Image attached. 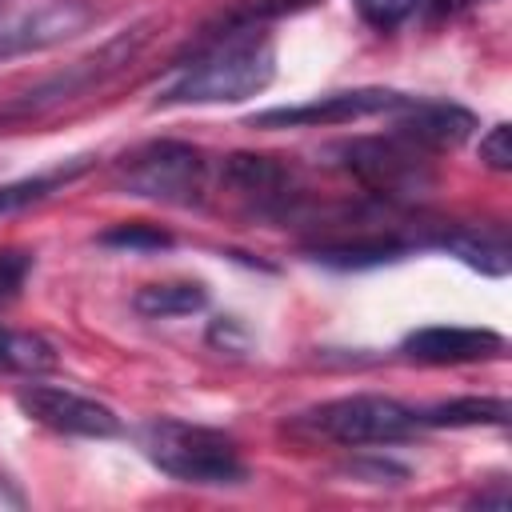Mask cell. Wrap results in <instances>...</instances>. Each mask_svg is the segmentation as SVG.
I'll use <instances>...</instances> for the list:
<instances>
[{
  "label": "cell",
  "instance_id": "obj_1",
  "mask_svg": "<svg viewBox=\"0 0 512 512\" xmlns=\"http://www.w3.org/2000/svg\"><path fill=\"white\" fill-rule=\"evenodd\" d=\"M276 76V44L256 24H236L204 44L192 60L176 64L156 88V108L236 104L264 92Z\"/></svg>",
  "mask_w": 512,
  "mask_h": 512
},
{
  "label": "cell",
  "instance_id": "obj_2",
  "mask_svg": "<svg viewBox=\"0 0 512 512\" xmlns=\"http://www.w3.org/2000/svg\"><path fill=\"white\" fill-rule=\"evenodd\" d=\"M136 440H140V452L148 456V464L160 468L164 476L180 480V484L236 488L248 480V464L240 456V444L232 436H224L220 428L160 416V420H148L136 432Z\"/></svg>",
  "mask_w": 512,
  "mask_h": 512
},
{
  "label": "cell",
  "instance_id": "obj_3",
  "mask_svg": "<svg viewBox=\"0 0 512 512\" xmlns=\"http://www.w3.org/2000/svg\"><path fill=\"white\" fill-rule=\"evenodd\" d=\"M112 180L128 196L188 208V204H200V196H204L208 160L200 148H192L184 140H148L116 160Z\"/></svg>",
  "mask_w": 512,
  "mask_h": 512
},
{
  "label": "cell",
  "instance_id": "obj_4",
  "mask_svg": "<svg viewBox=\"0 0 512 512\" xmlns=\"http://www.w3.org/2000/svg\"><path fill=\"white\" fill-rule=\"evenodd\" d=\"M304 424L316 436H324L332 444H344V448L400 444L420 428L416 408H408V404H400L392 396H372V392L324 400L312 412H304Z\"/></svg>",
  "mask_w": 512,
  "mask_h": 512
},
{
  "label": "cell",
  "instance_id": "obj_5",
  "mask_svg": "<svg viewBox=\"0 0 512 512\" xmlns=\"http://www.w3.org/2000/svg\"><path fill=\"white\" fill-rule=\"evenodd\" d=\"M96 0H8L0 4V60L56 48L96 20Z\"/></svg>",
  "mask_w": 512,
  "mask_h": 512
},
{
  "label": "cell",
  "instance_id": "obj_6",
  "mask_svg": "<svg viewBox=\"0 0 512 512\" xmlns=\"http://www.w3.org/2000/svg\"><path fill=\"white\" fill-rule=\"evenodd\" d=\"M336 156H344L340 168H348L364 188H372L380 196H408V192H420L432 180L428 160L420 156V148L400 140L396 132L336 144Z\"/></svg>",
  "mask_w": 512,
  "mask_h": 512
},
{
  "label": "cell",
  "instance_id": "obj_7",
  "mask_svg": "<svg viewBox=\"0 0 512 512\" xmlns=\"http://www.w3.org/2000/svg\"><path fill=\"white\" fill-rule=\"evenodd\" d=\"M144 36H148L144 28H132V32L112 36V40L100 44L92 56L68 64L64 72H56V76H48L44 84H36V88H28L24 96H16V100L4 108V116H32V112H44V108H52V104H64V100L84 96L88 88H96V84H104L112 72H120V68L140 52Z\"/></svg>",
  "mask_w": 512,
  "mask_h": 512
},
{
  "label": "cell",
  "instance_id": "obj_8",
  "mask_svg": "<svg viewBox=\"0 0 512 512\" xmlns=\"http://www.w3.org/2000/svg\"><path fill=\"white\" fill-rule=\"evenodd\" d=\"M16 404L28 420L44 424L48 432H60V436H84V440H112L124 432L120 416L84 396V392H72V388H56V384H24L16 392Z\"/></svg>",
  "mask_w": 512,
  "mask_h": 512
},
{
  "label": "cell",
  "instance_id": "obj_9",
  "mask_svg": "<svg viewBox=\"0 0 512 512\" xmlns=\"http://www.w3.org/2000/svg\"><path fill=\"white\" fill-rule=\"evenodd\" d=\"M408 104L404 92L396 88H344V92H324L304 104H284V108H264L248 116L252 128H324V124H352L376 112H400Z\"/></svg>",
  "mask_w": 512,
  "mask_h": 512
},
{
  "label": "cell",
  "instance_id": "obj_10",
  "mask_svg": "<svg viewBox=\"0 0 512 512\" xmlns=\"http://www.w3.org/2000/svg\"><path fill=\"white\" fill-rule=\"evenodd\" d=\"M508 344L492 328H416L404 336L400 352L416 364H472V360H492Z\"/></svg>",
  "mask_w": 512,
  "mask_h": 512
},
{
  "label": "cell",
  "instance_id": "obj_11",
  "mask_svg": "<svg viewBox=\"0 0 512 512\" xmlns=\"http://www.w3.org/2000/svg\"><path fill=\"white\" fill-rule=\"evenodd\" d=\"M404 116L396 120V136L416 144L420 152L428 148H456L460 140L472 136L476 128V116L460 104H448V100H412L400 108Z\"/></svg>",
  "mask_w": 512,
  "mask_h": 512
},
{
  "label": "cell",
  "instance_id": "obj_12",
  "mask_svg": "<svg viewBox=\"0 0 512 512\" xmlns=\"http://www.w3.org/2000/svg\"><path fill=\"white\" fill-rule=\"evenodd\" d=\"M224 184L260 204V208H288V196H292V172L272 160V156H252V152H236L224 160Z\"/></svg>",
  "mask_w": 512,
  "mask_h": 512
},
{
  "label": "cell",
  "instance_id": "obj_13",
  "mask_svg": "<svg viewBox=\"0 0 512 512\" xmlns=\"http://www.w3.org/2000/svg\"><path fill=\"white\" fill-rule=\"evenodd\" d=\"M436 248L484 276H508L512 268V248L500 224H452L436 236Z\"/></svg>",
  "mask_w": 512,
  "mask_h": 512
},
{
  "label": "cell",
  "instance_id": "obj_14",
  "mask_svg": "<svg viewBox=\"0 0 512 512\" xmlns=\"http://www.w3.org/2000/svg\"><path fill=\"white\" fill-rule=\"evenodd\" d=\"M512 416L504 396H456L416 412L420 428H504Z\"/></svg>",
  "mask_w": 512,
  "mask_h": 512
},
{
  "label": "cell",
  "instance_id": "obj_15",
  "mask_svg": "<svg viewBox=\"0 0 512 512\" xmlns=\"http://www.w3.org/2000/svg\"><path fill=\"white\" fill-rule=\"evenodd\" d=\"M408 252L404 240L396 236H360V240H340V244H316L312 248V260L316 264H328V268H380V264H392Z\"/></svg>",
  "mask_w": 512,
  "mask_h": 512
},
{
  "label": "cell",
  "instance_id": "obj_16",
  "mask_svg": "<svg viewBox=\"0 0 512 512\" xmlns=\"http://www.w3.org/2000/svg\"><path fill=\"white\" fill-rule=\"evenodd\" d=\"M208 304V288L200 280H164V284H144L132 296V308L148 320H172V316H192Z\"/></svg>",
  "mask_w": 512,
  "mask_h": 512
},
{
  "label": "cell",
  "instance_id": "obj_17",
  "mask_svg": "<svg viewBox=\"0 0 512 512\" xmlns=\"http://www.w3.org/2000/svg\"><path fill=\"white\" fill-rule=\"evenodd\" d=\"M56 348L40 332H20L0 324V376H40L56 368Z\"/></svg>",
  "mask_w": 512,
  "mask_h": 512
},
{
  "label": "cell",
  "instance_id": "obj_18",
  "mask_svg": "<svg viewBox=\"0 0 512 512\" xmlns=\"http://www.w3.org/2000/svg\"><path fill=\"white\" fill-rule=\"evenodd\" d=\"M100 244L104 248H128V252H160V248H172V236L156 224L132 220V224H116V228L100 232Z\"/></svg>",
  "mask_w": 512,
  "mask_h": 512
},
{
  "label": "cell",
  "instance_id": "obj_19",
  "mask_svg": "<svg viewBox=\"0 0 512 512\" xmlns=\"http://www.w3.org/2000/svg\"><path fill=\"white\" fill-rule=\"evenodd\" d=\"M60 180H68V172L64 176H28V180H16V184H0V216L20 212L28 204H40Z\"/></svg>",
  "mask_w": 512,
  "mask_h": 512
},
{
  "label": "cell",
  "instance_id": "obj_20",
  "mask_svg": "<svg viewBox=\"0 0 512 512\" xmlns=\"http://www.w3.org/2000/svg\"><path fill=\"white\" fill-rule=\"evenodd\" d=\"M352 4H356L360 20H364L368 28H376V32L400 28V24L420 8V0H352Z\"/></svg>",
  "mask_w": 512,
  "mask_h": 512
},
{
  "label": "cell",
  "instance_id": "obj_21",
  "mask_svg": "<svg viewBox=\"0 0 512 512\" xmlns=\"http://www.w3.org/2000/svg\"><path fill=\"white\" fill-rule=\"evenodd\" d=\"M28 272H32V252H24V248H0V304L20 296Z\"/></svg>",
  "mask_w": 512,
  "mask_h": 512
},
{
  "label": "cell",
  "instance_id": "obj_22",
  "mask_svg": "<svg viewBox=\"0 0 512 512\" xmlns=\"http://www.w3.org/2000/svg\"><path fill=\"white\" fill-rule=\"evenodd\" d=\"M480 160L496 172H508L512 168V132L508 124H492L484 136H480Z\"/></svg>",
  "mask_w": 512,
  "mask_h": 512
},
{
  "label": "cell",
  "instance_id": "obj_23",
  "mask_svg": "<svg viewBox=\"0 0 512 512\" xmlns=\"http://www.w3.org/2000/svg\"><path fill=\"white\" fill-rule=\"evenodd\" d=\"M236 336L244 340V332H240V324H236L232 316H220V320L212 324V332H208V340H212V344H224V348H236Z\"/></svg>",
  "mask_w": 512,
  "mask_h": 512
},
{
  "label": "cell",
  "instance_id": "obj_24",
  "mask_svg": "<svg viewBox=\"0 0 512 512\" xmlns=\"http://www.w3.org/2000/svg\"><path fill=\"white\" fill-rule=\"evenodd\" d=\"M468 504H472V508H508V488H504V480H500L492 492H480V496H472Z\"/></svg>",
  "mask_w": 512,
  "mask_h": 512
},
{
  "label": "cell",
  "instance_id": "obj_25",
  "mask_svg": "<svg viewBox=\"0 0 512 512\" xmlns=\"http://www.w3.org/2000/svg\"><path fill=\"white\" fill-rule=\"evenodd\" d=\"M420 4H424V8L432 12V16H444V12L452 8V0H420Z\"/></svg>",
  "mask_w": 512,
  "mask_h": 512
}]
</instances>
